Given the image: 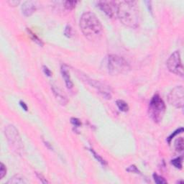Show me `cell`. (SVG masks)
<instances>
[{
    "mask_svg": "<svg viewBox=\"0 0 184 184\" xmlns=\"http://www.w3.org/2000/svg\"><path fill=\"white\" fill-rule=\"evenodd\" d=\"M117 14L121 22L128 27L135 29L140 25V13L137 2H121L117 5Z\"/></svg>",
    "mask_w": 184,
    "mask_h": 184,
    "instance_id": "cell-1",
    "label": "cell"
},
{
    "mask_svg": "<svg viewBox=\"0 0 184 184\" xmlns=\"http://www.w3.org/2000/svg\"><path fill=\"white\" fill-rule=\"evenodd\" d=\"M81 32L89 40H97L101 37L103 27L97 17L92 12H85L80 19Z\"/></svg>",
    "mask_w": 184,
    "mask_h": 184,
    "instance_id": "cell-2",
    "label": "cell"
},
{
    "mask_svg": "<svg viewBox=\"0 0 184 184\" xmlns=\"http://www.w3.org/2000/svg\"><path fill=\"white\" fill-rule=\"evenodd\" d=\"M104 69L111 76L120 75L127 73L129 70V66L122 57L117 55H109L102 64Z\"/></svg>",
    "mask_w": 184,
    "mask_h": 184,
    "instance_id": "cell-3",
    "label": "cell"
},
{
    "mask_svg": "<svg viewBox=\"0 0 184 184\" xmlns=\"http://www.w3.org/2000/svg\"><path fill=\"white\" fill-rule=\"evenodd\" d=\"M5 135L11 148L18 155H22L24 152V145L19 132L14 125L10 124L5 127Z\"/></svg>",
    "mask_w": 184,
    "mask_h": 184,
    "instance_id": "cell-4",
    "label": "cell"
},
{
    "mask_svg": "<svg viewBox=\"0 0 184 184\" xmlns=\"http://www.w3.org/2000/svg\"><path fill=\"white\" fill-rule=\"evenodd\" d=\"M149 114L152 120L156 123L162 121L165 112V102L158 94H155L152 98L149 104Z\"/></svg>",
    "mask_w": 184,
    "mask_h": 184,
    "instance_id": "cell-5",
    "label": "cell"
},
{
    "mask_svg": "<svg viewBox=\"0 0 184 184\" xmlns=\"http://www.w3.org/2000/svg\"><path fill=\"white\" fill-rule=\"evenodd\" d=\"M167 67L168 70L176 75L183 76V67L182 65L181 55L179 51H175L171 54L166 62Z\"/></svg>",
    "mask_w": 184,
    "mask_h": 184,
    "instance_id": "cell-6",
    "label": "cell"
},
{
    "mask_svg": "<svg viewBox=\"0 0 184 184\" xmlns=\"http://www.w3.org/2000/svg\"><path fill=\"white\" fill-rule=\"evenodd\" d=\"M168 101L176 108L182 109L184 104V89L183 86H178L168 94Z\"/></svg>",
    "mask_w": 184,
    "mask_h": 184,
    "instance_id": "cell-7",
    "label": "cell"
},
{
    "mask_svg": "<svg viewBox=\"0 0 184 184\" xmlns=\"http://www.w3.org/2000/svg\"><path fill=\"white\" fill-rule=\"evenodd\" d=\"M98 5L109 17H113L117 12V5L114 1H99L98 2Z\"/></svg>",
    "mask_w": 184,
    "mask_h": 184,
    "instance_id": "cell-8",
    "label": "cell"
},
{
    "mask_svg": "<svg viewBox=\"0 0 184 184\" xmlns=\"http://www.w3.org/2000/svg\"><path fill=\"white\" fill-rule=\"evenodd\" d=\"M88 82L90 83L91 84H92V86H94V88L97 89L100 94H102V96H103L104 97L108 98V99H110L111 97V92L110 89H109V87H107V86L103 84V83H101V82H98L97 81H94V80L92 79L88 81Z\"/></svg>",
    "mask_w": 184,
    "mask_h": 184,
    "instance_id": "cell-9",
    "label": "cell"
},
{
    "mask_svg": "<svg viewBox=\"0 0 184 184\" xmlns=\"http://www.w3.org/2000/svg\"><path fill=\"white\" fill-rule=\"evenodd\" d=\"M36 10V4L33 1H27L23 3L22 6V11L26 17L31 16Z\"/></svg>",
    "mask_w": 184,
    "mask_h": 184,
    "instance_id": "cell-10",
    "label": "cell"
},
{
    "mask_svg": "<svg viewBox=\"0 0 184 184\" xmlns=\"http://www.w3.org/2000/svg\"><path fill=\"white\" fill-rule=\"evenodd\" d=\"M61 73H62L63 78L64 79L65 83H66V85L68 89H72L73 86V83L72 82V80L70 79V76L69 70H68V67L66 66H62L61 67Z\"/></svg>",
    "mask_w": 184,
    "mask_h": 184,
    "instance_id": "cell-11",
    "label": "cell"
},
{
    "mask_svg": "<svg viewBox=\"0 0 184 184\" xmlns=\"http://www.w3.org/2000/svg\"><path fill=\"white\" fill-rule=\"evenodd\" d=\"M52 90H53V94H54V95L55 96V98H56V99L58 100V101L61 105L63 106L66 105L67 103H68V100H67L66 96L63 94L62 92H61L60 89L56 88V87L55 86H53L52 87Z\"/></svg>",
    "mask_w": 184,
    "mask_h": 184,
    "instance_id": "cell-12",
    "label": "cell"
},
{
    "mask_svg": "<svg viewBox=\"0 0 184 184\" xmlns=\"http://www.w3.org/2000/svg\"><path fill=\"white\" fill-rule=\"evenodd\" d=\"M27 181H26L25 178L22 177L20 175H16V176H13L11 179L7 182L8 184H22V183H27Z\"/></svg>",
    "mask_w": 184,
    "mask_h": 184,
    "instance_id": "cell-13",
    "label": "cell"
},
{
    "mask_svg": "<svg viewBox=\"0 0 184 184\" xmlns=\"http://www.w3.org/2000/svg\"><path fill=\"white\" fill-rule=\"evenodd\" d=\"M116 104H117V107L120 111L126 112V111H127L128 110H129V106H128L127 104L124 101H123V100L119 99L116 101Z\"/></svg>",
    "mask_w": 184,
    "mask_h": 184,
    "instance_id": "cell-14",
    "label": "cell"
},
{
    "mask_svg": "<svg viewBox=\"0 0 184 184\" xmlns=\"http://www.w3.org/2000/svg\"><path fill=\"white\" fill-rule=\"evenodd\" d=\"M175 148L178 152H182L184 150V142L182 137H178L175 141Z\"/></svg>",
    "mask_w": 184,
    "mask_h": 184,
    "instance_id": "cell-15",
    "label": "cell"
},
{
    "mask_svg": "<svg viewBox=\"0 0 184 184\" xmlns=\"http://www.w3.org/2000/svg\"><path fill=\"white\" fill-rule=\"evenodd\" d=\"M182 163H183V157H178L177 158H175L171 161V164L178 169L182 168Z\"/></svg>",
    "mask_w": 184,
    "mask_h": 184,
    "instance_id": "cell-16",
    "label": "cell"
},
{
    "mask_svg": "<svg viewBox=\"0 0 184 184\" xmlns=\"http://www.w3.org/2000/svg\"><path fill=\"white\" fill-rule=\"evenodd\" d=\"M152 176H153L154 181H155L157 184L167 183V181H165V178H163V177H161V176H158V175L154 173L153 175H152Z\"/></svg>",
    "mask_w": 184,
    "mask_h": 184,
    "instance_id": "cell-17",
    "label": "cell"
},
{
    "mask_svg": "<svg viewBox=\"0 0 184 184\" xmlns=\"http://www.w3.org/2000/svg\"><path fill=\"white\" fill-rule=\"evenodd\" d=\"M64 4H65V7H66L67 10H71L76 7V4H77V2L67 1V2H65Z\"/></svg>",
    "mask_w": 184,
    "mask_h": 184,
    "instance_id": "cell-18",
    "label": "cell"
},
{
    "mask_svg": "<svg viewBox=\"0 0 184 184\" xmlns=\"http://www.w3.org/2000/svg\"><path fill=\"white\" fill-rule=\"evenodd\" d=\"M6 174H7L6 166H5L2 163H1V164H0V179H2Z\"/></svg>",
    "mask_w": 184,
    "mask_h": 184,
    "instance_id": "cell-19",
    "label": "cell"
},
{
    "mask_svg": "<svg viewBox=\"0 0 184 184\" xmlns=\"http://www.w3.org/2000/svg\"><path fill=\"white\" fill-rule=\"evenodd\" d=\"M90 151L92 152V153L93 154V155H94V157H95L96 160H97L98 162H100L102 165H107V163H106V161H104V160H103V158H102L101 157H100L99 155H97V154L96 153V152H94L92 149H90Z\"/></svg>",
    "mask_w": 184,
    "mask_h": 184,
    "instance_id": "cell-20",
    "label": "cell"
},
{
    "mask_svg": "<svg viewBox=\"0 0 184 184\" xmlns=\"http://www.w3.org/2000/svg\"><path fill=\"white\" fill-rule=\"evenodd\" d=\"M183 128H180V129H178L176 130V132H174V133H173L172 135H170V136L169 137L168 139H167V140H168V143H170V141H171L172 139L173 138V137H174L175 136H176V135H178V134H179V133H183Z\"/></svg>",
    "mask_w": 184,
    "mask_h": 184,
    "instance_id": "cell-21",
    "label": "cell"
},
{
    "mask_svg": "<svg viewBox=\"0 0 184 184\" xmlns=\"http://www.w3.org/2000/svg\"><path fill=\"white\" fill-rule=\"evenodd\" d=\"M72 35V29L70 25H67L66 29H65V35L68 38H70Z\"/></svg>",
    "mask_w": 184,
    "mask_h": 184,
    "instance_id": "cell-22",
    "label": "cell"
},
{
    "mask_svg": "<svg viewBox=\"0 0 184 184\" xmlns=\"http://www.w3.org/2000/svg\"><path fill=\"white\" fill-rule=\"evenodd\" d=\"M28 32L30 33V35H32V37H33V40H34V41H35L37 42V43H38L39 45H42V41L41 40H40V39H39L38 37L36 36V35H35V34H33V33L31 32L30 30H28Z\"/></svg>",
    "mask_w": 184,
    "mask_h": 184,
    "instance_id": "cell-23",
    "label": "cell"
},
{
    "mask_svg": "<svg viewBox=\"0 0 184 184\" xmlns=\"http://www.w3.org/2000/svg\"><path fill=\"white\" fill-rule=\"evenodd\" d=\"M127 170L129 172L135 173H140V171H139L138 169L137 168V167L135 166V165H131L129 168L127 169Z\"/></svg>",
    "mask_w": 184,
    "mask_h": 184,
    "instance_id": "cell-24",
    "label": "cell"
},
{
    "mask_svg": "<svg viewBox=\"0 0 184 184\" xmlns=\"http://www.w3.org/2000/svg\"><path fill=\"white\" fill-rule=\"evenodd\" d=\"M71 123L75 125L76 127H79V126L81 125V122H80L79 120L76 118H72L71 119Z\"/></svg>",
    "mask_w": 184,
    "mask_h": 184,
    "instance_id": "cell-25",
    "label": "cell"
},
{
    "mask_svg": "<svg viewBox=\"0 0 184 184\" xmlns=\"http://www.w3.org/2000/svg\"><path fill=\"white\" fill-rule=\"evenodd\" d=\"M36 175H37V176H38V178H39V180H40V181H41L42 183H48V181L46 180V178H45L43 177V176H42V174L38 173H37Z\"/></svg>",
    "mask_w": 184,
    "mask_h": 184,
    "instance_id": "cell-26",
    "label": "cell"
},
{
    "mask_svg": "<svg viewBox=\"0 0 184 184\" xmlns=\"http://www.w3.org/2000/svg\"><path fill=\"white\" fill-rule=\"evenodd\" d=\"M43 71H44V73L46 74V75L47 76H51V74H52V73H51V70L49 69V68H47V67L46 66H43Z\"/></svg>",
    "mask_w": 184,
    "mask_h": 184,
    "instance_id": "cell-27",
    "label": "cell"
},
{
    "mask_svg": "<svg viewBox=\"0 0 184 184\" xmlns=\"http://www.w3.org/2000/svg\"><path fill=\"white\" fill-rule=\"evenodd\" d=\"M20 105H21V107H22V108H23V109H25V111H27V106L26 105V104L25 103V102L20 101Z\"/></svg>",
    "mask_w": 184,
    "mask_h": 184,
    "instance_id": "cell-28",
    "label": "cell"
}]
</instances>
